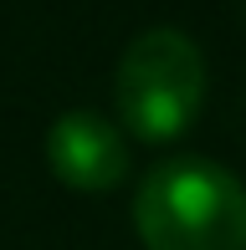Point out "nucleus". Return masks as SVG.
Wrapping results in <instances>:
<instances>
[{"label": "nucleus", "mask_w": 246, "mask_h": 250, "mask_svg": "<svg viewBox=\"0 0 246 250\" xmlns=\"http://www.w3.org/2000/svg\"><path fill=\"white\" fill-rule=\"evenodd\" d=\"M149 250H246V184L210 158H164L133 194Z\"/></svg>", "instance_id": "1"}, {"label": "nucleus", "mask_w": 246, "mask_h": 250, "mask_svg": "<svg viewBox=\"0 0 246 250\" xmlns=\"http://www.w3.org/2000/svg\"><path fill=\"white\" fill-rule=\"evenodd\" d=\"M118 112L139 138H174L190 128L205 97V56L174 26H154L128 41L113 82Z\"/></svg>", "instance_id": "2"}, {"label": "nucleus", "mask_w": 246, "mask_h": 250, "mask_svg": "<svg viewBox=\"0 0 246 250\" xmlns=\"http://www.w3.org/2000/svg\"><path fill=\"white\" fill-rule=\"evenodd\" d=\"M47 164L57 168L62 184L72 189H113L128 168V143L103 112H87V107H67L57 123L47 128Z\"/></svg>", "instance_id": "3"}]
</instances>
